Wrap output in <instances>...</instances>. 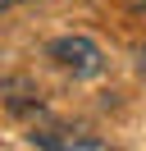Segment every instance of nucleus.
<instances>
[{"label": "nucleus", "instance_id": "f257e3e1", "mask_svg": "<svg viewBox=\"0 0 146 151\" xmlns=\"http://www.w3.org/2000/svg\"><path fill=\"white\" fill-rule=\"evenodd\" d=\"M50 60L59 69H69L73 78H96L105 69V55H100V46L91 37H59V41H50Z\"/></svg>", "mask_w": 146, "mask_h": 151}, {"label": "nucleus", "instance_id": "7ed1b4c3", "mask_svg": "<svg viewBox=\"0 0 146 151\" xmlns=\"http://www.w3.org/2000/svg\"><path fill=\"white\" fill-rule=\"evenodd\" d=\"M128 5H132V9H142V14H146V0H128Z\"/></svg>", "mask_w": 146, "mask_h": 151}, {"label": "nucleus", "instance_id": "f03ea898", "mask_svg": "<svg viewBox=\"0 0 146 151\" xmlns=\"http://www.w3.org/2000/svg\"><path fill=\"white\" fill-rule=\"evenodd\" d=\"M14 5H18V0H0V14H5V9H14Z\"/></svg>", "mask_w": 146, "mask_h": 151}]
</instances>
